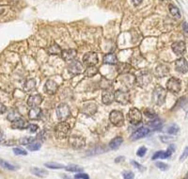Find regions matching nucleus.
I'll list each match as a JSON object with an SVG mask.
<instances>
[{
	"instance_id": "obj_1",
	"label": "nucleus",
	"mask_w": 188,
	"mask_h": 179,
	"mask_svg": "<svg viewBox=\"0 0 188 179\" xmlns=\"http://www.w3.org/2000/svg\"><path fill=\"white\" fill-rule=\"evenodd\" d=\"M166 97V91L162 86L157 85L152 92V101L157 106H162Z\"/></svg>"
},
{
	"instance_id": "obj_2",
	"label": "nucleus",
	"mask_w": 188,
	"mask_h": 179,
	"mask_svg": "<svg viewBox=\"0 0 188 179\" xmlns=\"http://www.w3.org/2000/svg\"><path fill=\"white\" fill-rule=\"evenodd\" d=\"M70 125L66 122H60L55 127V135L58 139L61 140L66 138L70 132Z\"/></svg>"
},
{
	"instance_id": "obj_3",
	"label": "nucleus",
	"mask_w": 188,
	"mask_h": 179,
	"mask_svg": "<svg viewBox=\"0 0 188 179\" xmlns=\"http://www.w3.org/2000/svg\"><path fill=\"white\" fill-rule=\"evenodd\" d=\"M55 114H57V117L59 121H65L71 115L70 106L65 103L59 104L57 107V110H55Z\"/></svg>"
},
{
	"instance_id": "obj_4",
	"label": "nucleus",
	"mask_w": 188,
	"mask_h": 179,
	"mask_svg": "<svg viewBox=\"0 0 188 179\" xmlns=\"http://www.w3.org/2000/svg\"><path fill=\"white\" fill-rule=\"evenodd\" d=\"M109 120L115 126L121 127L124 125V115L120 110H112L109 114Z\"/></svg>"
},
{
	"instance_id": "obj_5",
	"label": "nucleus",
	"mask_w": 188,
	"mask_h": 179,
	"mask_svg": "<svg viewBox=\"0 0 188 179\" xmlns=\"http://www.w3.org/2000/svg\"><path fill=\"white\" fill-rule=\"evenodd\" d=\"M114 100L121 105H127L130 102V94L124 90H117L114 91Z\"/></svg>"
},
{
	"instance_id": "obj_6",
	"label": "nucleus",
	"mask_w": 188,
	"mask_h": 179,
	"mask_svg": "<svg viewBox=\"0 0 188 179\" xmlns=\"http://www.w3.org/2000/svg\"><path fill=\"white\" fill-rule=\"evenodd\" d=\"M166 89L172 94H176L182 90V82L176 77H170L166 82Z\"/></svg>"
},
{
	"instance_id": "obj_7",
	"label": "nucleus",
	"mask_w": 188,
	"mask_h": 179,
	"mask_svg": "<svg viewBox=\"0 0 188 179\" xmlns=\"http://www.w3.org/2000/svg\"><path fill=\"white\" fill-rule=\"evenodd\" d=\"M128 119L132 125H138L142 122V114L136 107H132L128 113Z\"/></svg>"
},
{
	"instance_id": "obj_8",
	"label": "nucleus",
	"mask_w": 188,
	"mask_h": 179,
	"mask_svg": "<svg viewBox=\"0 0 188 179\" xmlns=\"http://www.w3.org/2000/svg\"><path fill=\"white\" fill-rule=\"evenodd\" d=\"M69 144L74 149H81L85 147L86 140L83 137H79V136H71L69 138Z\"/></svg>"
},
{
	"instance_id": "obj_9",
	"label": "nucleus",
	"mask_w": 188,
	"mask_h": 179,
	"mask_svg": "<svg viewBox=\"0 0 188 179\" xmlns=\"http://www.w3.org/2000/svg\"><path fill=\"white\" fill-rule=\"evenodd\" d=\"M68 71L71 75L77 76L84 72V67H83V64L79 60H75V61H73L72 63L69 64Z\"/></svg>"
},
{
	"instance_id": "obj_10",
	"label": "nucleus",
	"mask_w": 188,
	"mask_h": 179,
	"mask_svg": "<svg viewBox=\"0 0 188 179\" xmlns=\"http://www.w3.org/2000/svg\"><path fill=\"white\" fill-rule=\"evenodd\" d=\"M102 100L104 105H110L114 101V91L112 86L109 88L103 89V92L102 94Z\"/></svg>"
},
{
	"instance_id": "obj_11",
	"label": "nucleus",
	"mask_w": 188,
	"mask_h": 179,
	"mask_svg": "<svg viewBox=\"0 0 188 179\" xmlns=\"http://www.w3.org/2000/svg\"><path fill=\"white\" fill-rule=\"evenodd\" d=\"M98 56L95 52H88L85 54L84 58H83V61H84L86 66H93L98 63Z\"/></svg>"
},
{
	"instance_id": "obj_12",
	"label": "nucleus",
	"mask_w": 188,
	"mask_h": 179,
	"mask_svg": "<svg viewBox=\"0 0 188 179\" xmlns=\"http://www.w3.org/2000/svg\"><path fill=\"white\" fill-rule=\"evenodd\" d=\"M97 111V105L93 102H88L82 106L81 112L86 116H92Z\"/></svg>"
},
{
	"instance_id": "obj_13",
	"label": "nucleus",
	"mask_w": 188,
	"mask_h": 179,
	"mask_svg": "<svg viewBox=\"0 0 188 179\" xmlns=\"http://www.w3.org/2000/svg\"><path fill=\"white\" fill-rule=\"evenodd\" d=\"M174 150H175V146L170 145L168 149V151H158L152 156L151 159L152 160H156L158 159H169Z\"/></svg>"
},
{
	"instance_id": "obj_14",
	"label": "nucleus",
	"mask_w": 188,
	"mask_h": 179,
	"mask_svg": "<svg viewBox=\"0 0 188 179\" xmlns=\"http://www.w3.org/2000/svg\"><path fill=\"white\" fill-rule=\"evenodd\" d=\"M150 133V128L149 127H140L139 129H137L136 131H135L133 134L131 135V140H140L144 137H146L147 135H149Z\"/></svg>"
},
{
	"instance_id": "obj_15",
	"label": "nucleus",
	"mask_w": 188,
	"mask_h": 179,
	"mask_svg": "<svg viewBox=\"0 0 188 179\" xmlns=\"http://www.w3.org/2000/svg\"><path fill=\"white\" fill-rule=\"evenodd\" d=\"M169 75V67L166 64H160L154 70V76L158 78L168 76Z\"/></svg>"
},
{
	"instance_id": "obj_16",
	"label": "nucleus",
	"mask_w": 188,
	"mask_h": 179,
	"mask_svg": "<svg viewBox=\"0 0 188 179\" xmlns=\"http://www.w3.org/2000/svg\"><path fill=\"white\" fill-rule=\"evenodd\" d=\"M132 70H134V68L129 63H126V62H118L117 63V72L120 75L130 74Z\"/></svg>"
},
{
	"instance_id": "obj_17",
	"label": "nucleus",
	"mask_w": 188,
	"mask_h": 179,
	"mask_svg": "<svg viewBox=\"0 0 188 179\" xmlns=\"http://www.w3.org/2000/svg\"><path fill=\"white\" fill-rule=\"evenodd\" d=\"M58 89V84L55 83L54 80L49 79V80H47V81L45 82V85H44V91L46 92V94L53 95V94H55V92H57Z\"/></svg>"
},
{
	"instance_id": "obj_18",
	"label": "nucleus",
	"mask_w": 188,
	"mask_h": 179,
	"mask_svg": "<svg viewBox=\"0 0 188 179\" xmlns=\"http://www.w3.org/2000/svg\"><path fill=\"white\" fill-rule=\"evenodd\" d=\"M60 55L65 61H72L75 59L76 55H77V51L75 49H66L62 50Z\"/></svg>"
},
{
	"instance_id": "obj_19",
	"label": "nucleus",
	"mask_w": 188,
	"mask_h": 179,
	"mask_svg": "<svg viewBox=\"0 0 188 179\" xmlns=\"http://www.w3.org/2000/svg\"><path fill=\"white\" fill-rule=\"evenodd\" d=\"M43 96L40 94H34V95H30L27 99V105H28L30 107H34V106H39L41 103H43Z\"/></svg>"
},
{
	"instance_id": "obj_20",
	"label": "nucleus",
	"mask_w": 188,
	"mask_h": 179,
	"mask_svg": "<svg viewBox=\"0 0 188 179\" xmlns=\"http://www.w3.org/2000/svg\"><path fill=\"white\" fill-rule=\"evenodd\" d=\"M172 51L177 55H182L186 50V44L184 42H176L171 45Z\"/></svg>"
},
{
	"instance_id": "obj_21",
	"label": "nucleus",
	"mask_w": 188,
	"mask_h": 179,
	"mask_svg": "<svg viewBox=\"0 0 188 179\" xmlns=\"http://www.w3.org/2000/svg\"><path fill=\"white\" fill-rule=\"evenodd\" d=\"M175 68L180 73L186 74L187 73V60L184 58H181L177 60L175 62Z\"/></svg>"
},
{
	"instance_id": "obj_22",
	"label": "nucleus",
	"mask_w": 188,
	"mask_h": 179,
	"mask_svg": "<svg viewBox=\"0 0 188 179\" xmlns=\"http://www.w3.org/2000/svg\"><path fill=\"white\" fill-rule=\"evenodd\" d=\"M27 125H28V124L22 117L17 118L11 122V127L14 128V129H26Z\"/></svg>"
},
{
	"instance_id": "obj_23",
	"label": "nucleus",
	"mask_w": 188,
	"mask_h": 179,
	"mask_svg": "<svg viewBox=\"0 0 188 179\" xmlns=\"http://www.w3.org/2000/svg\"><path fill=\"white\" fill-rule=\"evenodd\" d=\"M151 81V77L149 74H143L141 76L136 77V82L137 83L138 86H140V87H144V86L148 85Z\"/></svg>"
},
{
	"instance_id": "obj_24",
	"label": "nucleus",
	"mask_w": 188,
	"mask_h": 179,
	"mask_svg": "<svg viewBox=\"0 0 188 179\" xmlns=\"http://www.w3.org/2000/svg\"><path fill=\"white\" fill-rule=\"evenodd\" d=\"M41 114H43V111L40 107L34 106L28 112V118L30 120H40L41 118Z\"/></svg>"
},
{
	"instance_id": "obj_25",
	"label": "nucleus",
	"mask_w": 188,
	"mask_h": 179,
	"mask_svg": "<svg viewBox=\"0 0 188 179\" xmlns=\"http://www.w3.org/2000/svg\"><path fill=\"white\" fill-rule=\"evenodd\" d=\"M147 127L151 128V129H154V130L161 129V128H162V120H160L159 118L156 117V118H154V121L148 122Z\"/></svg>"
},
{
	"instance_id": "obj_26",
	"label": "nucleus",
	"mask_w": 188,
	"mask_h": 179,
	"mask_svg": "<svg viewBox=\"0 0 188 179\" xmlns=\"http://www.w3.org/2000/svg\"><path fill=\"white\" fill-rule=\"evenodd\" d=\"M103 63L110 64V65H115V64L118 63V59L114 54L109 53L103 57Z\"/></svg>"
},
{
	"instance_id": "obj_27",
	"label": "nucleus",
	"mask_w": 188,
	"mask_h": 179,
	"mask_svg": "<svg viewBox=\"0 0 188 179\" xmlns=\"http://www.w3.org/2000/svg\"><path fill=\"white\" fill-rule=\"evenodd\" d=\"M122 142H123V139L121 137H116V138H114L112 140L109 142L108 146H109L110 149L116 150V149H118V148H119L121 145Z\"/></svg>"
},
{
	"instance_id": "obj_28",
	"label": "nucleus",
	"mask_w": 188,
	"mask_h": 179,
	"mask_svg": "<svg viewBox=\"0 0 188 179\" xmlns=\"http://www.w3.org/2000/svg\"><path fill=\"white\" fill-rule=\"evenodd\" d=\"M165 131L168 133V134H170V135H175L177 133H179L180 131V127L179 125H177L176 124H171V125H169L165 127Z\"/></svg>"
},
{
	"instance_id": "obj_29",
	"label": "nucleus",
	"mask_w": 188,
	"mask_h": 179,
	"mask_svg": "<svg viewBox=\"0 0 188 179\" xmlns=\"http://www.w3.org/2000/svg\"><path fill=\"white\" fill-rule=\"evenodd\" d=\"M61 51H62L61 47L57 44H53L49 48L47 49V53L49 55H60Z\"/></svg>"
},
{
	"instance_id": "obj_30",
	"label": "nucleus",
	"mask_w": 188,
	"mask_h": 179,
	"mask_svg": "<svg viewBox=\"0 0 188 179\" xmlns=\"http://www.w3.org/2000/svg\"><path fill=\"white\" fill-rule=\"evenodd\" d=\"M98 72H99L98 68L93 65V66H88V68L86 69V71L84 72V73H85V76L87 77H93L94 76H96L97 74H98Z\"/></svg>"
},
{
	"instance_id": "obj_31",
	"label": "nucleus",
	"mask_w": 188,
	"mask_h": 179,
	"mask_svg": "<svg viewBox=\"0 0 188 179\" xmlns=\"http://www.w3.org/2000/svg\"><path fill=\"white\" fill-rule=\"evenodd\" d=\"M36 88V81L35 79H28L24 85V90L25 91H30Z\"/></svg>"
},
{
	"instance_id": "obj_32",
	"label": "nucleus",
	"mask_w": 188,
	"mask_h": 179,
	"mask_svg": "<svg viewBox=\"0 0 188 179\" xmlns=\"http://www.w3.org/2000/svg\"><path fill=\"white\" fill-rule=\"evenodd\" d=\"M25 146L29 151H38V150H40V148L41 147V143L40 141H36V140H35L34 141L30 142L29 144H27Z\"/></svg>"
},
{
	"instance_id": "obj_33",
	"label": "nucleus",
	"mask_w": 188,
	"mask_h": 179,
	"mask_svg": "<svg viewBox=\"0 0 188 179\" xmlns=\"http://www.w3.org/2000/svg\"><path fill=\"white\" fill-rule=\"evenodd\" d=\"M0 166H1L2 168H5L7 170H10V171H15L17 169L16 166L14 165H12V164L9 163L8 161H6V160H3L0 159Z\"/></svg>"
},
{
	"instance_id": "obj_34",
	"label": "nucleus",
	"mask_w": 188,
	"mask_h": 179,
	"mask_svg": "<svg viewBox=\"0 0 188 179\" xmlns=\"http://www.w3.org/2000/svg\"><path fill=\"white\" fill-rule=\"evenodd\" d=\"M169 12L171 13V15L174 16L175 18H181V12L176 6L170 4L169 5Z\"/></svg>"
},
{
	"instance_id": "obj_35",
	"label": "nucleus",
	"mask_w": 188,
	"mask_h": 179,
	"mask_svg": "<svg viewBox=\"0 0 188 179\" xmlns=\"http://www.w3.org/2000/svg\"><path fill=\"white\" fill-rule=\"evenodd\" d=\"M66 171H73V173H80V171H83V168L78 166V165H74V164H71V165H68L66 167H64Z\"/></svg>"
},
{
	"instance_id": "obj_36",
	"label": "nucleus",
	"mask_w": 188,
	"mask_h": 179,
	"mask_svg": "<svg viewBox=\"0 0 188 179\" xmlns=\"http://www.w3.org/2000/svg\"><path fill=\"white\" fill-rule=\"evenodd\" d=\"M45 167L52 169V170H58V169H64V165H62L60 163H55V162H49L45 163Z\"/></svg>"
},
{
	"instance_id": "obj_37",
	"label": "nucleus",
	"mask_w": 188,
	"mask_h": 179,
	"mask_svg": "<svg viewBox=\"0 0 188 179\" xmlns=\"http://www.w3.org/2000/svg\"><path fill=\"white\" fill-rule=\"evenodd\" d=\"M31 173L34 174L35 175H37L39 177H41L43 176L44 174H47V171L45 170H43V169H39V168H33L31 169Z\"/></svg>"
},
{
	"instance_id": "obj_38",
	"label": "nucleus",
	"mask_w": 188,
	"mask_h": 179,
	"mask_svg": "<svg viewBox=\"0 0 188 179\" xmlns=\"http://www.w3.org/2000/svg\"><path fill=\"white\" fill-rule=\"evenodd\" d=\"M144 114L146 115V117H148L150 119H154V118L157 117L156 112L154 110H152V109H147V110H145Z\"/></svg>"
},
{
	"instance_id": "obj_39",
	"label": "nucleus",
	"mask_w": 188,
	"mask_h": 179,
	"mask_svg": "<svg viewBox=\"0 0 188 179\" xmlns=\"http://www.w3.org/2000/svg\"><path fill=\"white\" fill-rule=\"evenodd\" d=\"M112 86V83H111L108 79H106V78H102L101 80V85L100 87L103 88V89H106V88H109Z\"/></svg>"
},
{
	"instance_id": "obj_40",
	"label": "nucleus",
	"mask_w": 188,
	"mask_h": 179,
	"mask_svg": "<svg viewBox=\"0 0 188 179\" xmlns=\"http://www.w3.org/2000/svg\"><path fill=\"white\" fill-rule=\"evenodd\" d=\"M21 116H20V114L17 112V111H11V112H10L9 113V115H8V120L9 121H10V122H12L13 120H15V119H17V118H20Z\"/></svg>"
},
{
	"instance_id": "obj_41",
	"label": "nucleus",
	"mask_w": 188,
	"mask_h": 179,
	"mask_svg": "<svg viewBox=\"0 0 188 179\" xmlns=\"http://www.w3.org/2000/svg\"><path fill=\"white\" fill-rule=\"evenodd\" d=\"M35 140H36V138H33V137H25V138H23L22 140H20V142L22 143L23 145H27V144H29L30 142L34 141Z\"/></svg>"
},
{
	"instance_id": "obj_42",
	"label": "nucleus",
	"mask_w": 188,
	"mask_h": 179,
	"mask_svg": "<svg viewBox=\"0 0 188 179\" xmlns=\"http://www.w3.org/2000/svg\"><path fill=\"white\" fill-rule=\"evenodd\" d=\"M155 166L157 168H159L160 170H162V171H168L169 168V166L168 165V164H166L164 162H156Z\"/></svg>"
},
{
	"instance_id": "obj_43",
	"label": "nucleus",
	"mask_w": 188,
	"mask_h": 179,
	"mask_svg": "<svg viewBox=\"0 0 188 179\" xmlns=\"http://www.w3.org/2000/svg\"><path fill=\"white\" fill-rule=\"evenodd\" d=\"M13 153H14L16 156H26L27 155L26 151H25L24 149H21V148H14L13 149Z\"/></svg>"
},
{
	"instance_id": "obj_44",
	"label": "nucleus",
	"mask_w": 188,
	"mask_h": 179,
	"mask_svg": "<svg viewBox=\"0 0 188 179\" xmlns=\"http://www.w3.org/2000/svg\"><path fill=\"white\" fill-rule=\"evenodd\" d=\"M146 153H147V148H146L145 146H142V147H140V148H139V149L137 150L136 156L141 157V156H144Z\"/></svg>"
},
{
	"instance_id": "obj_45",
	"label": "nucleus",
	"mask_w": 188,
	"mask_h": 179,
	"mask_svg": "<svg viewBox=\"0 0 188 179\" xmlns=\"http://www.w3.org/2000/svg\"><path fill=\"white\" fill-rule=\"evenodd\" d=\"M122 176L125 179H132L135 177L134 173H132V171H124V173H122Z\"/></svg>"
},
{
	"instance_id": "obj_46",
	"label": "nucleus",
	"mask_w": 188,
	"mask_h": 179,
	"mask_svg": "<svg viewBox=\"0 0 188 179\" xmlns=\"http://www.w3.org/2000/svg\"><path fill=\"white\" fill-rule=\"evenodd\" d=\"M27 129H28L31 133H35L37 132V130L39 129V126L37 125H27Z\"/></svg>"
},
{
	"instance_id": "obj_47",
	"label": "nucleus",
	"mask_w": 188,
	"mask_h": 179,
	"mask_svg": "<svg viewBox=\"0 0 188 179\" xmlns=\"http://www.w3.org/2000/svg\"><path fill=\"white\" fill-rule=\"evenodd\" d=\"M131 164H133V165H134L136 169H138L139 171H145V167H143V166L141 165V164L137 163L136 161L132 160V161H131Z\"/></svg>"
},
{
	"instance_id": "obj_48",
	"label": "nucleus",
	"mask_w": 188,
	"mask_h": 179,
	"mask_svg": "<svg viewBox=\"0 0 188 179\" xmlns=\"http://www.w3.org/2000/svg\"><path fill=\"white\" fill-rule=\"evenodd\" d=\"M88 175L86 174H75L74 175V178L76 179H78V178H82V179H88Z\"/></svg>"
},
{
	"instance_id": "obj_49",
	"label": "nucleus",
	"mask_w": 188,
	"mask_h": 179,
	"mask_svg": "<svg viewBox=\"0 0 188 179\" xmlns=\"http://www.w3.org/2000/svg\"><path fill=\"white\" fill-rule=\"evenodd\" d=\"M7 111V107L5 105H3L2 103H0V114H4Z\"/></svg>"
},
{
	"instance_id": "obj_50",
	"label": "nucleus",
	"mask_w": 188,
	"mask_h": 179,
	"mask_svg": "<svg viewBox=\"0 0 188 179\" xmlns=\"http://www.w3.org/2000/svg\"><path fill=\"white\" fill-rule=\"evenodd\" d=\"M187 150H188V148H187V147H185L184 151V154L182 155V156L180 157V160H181V161H184V159H186V156H187Z\"/></svg>"
},
{
	"instance_id": "obj_51",
	"label": "nucleus",
	"mask_w": 188,
	"mask_h": 179,
	"mask_svg": "<svg viewBox=\"0 0 188 179\" xmlns=\"http://www.w3.org/2000/svg\"><path fill=\"white\" fill-rule=\"evenodd\" d=\"M161 140H163V141H165V142H166V141H171V140H174V139H170V137L169 138V137H161Z\"/></svg>"
},
{
	"instance_id": "obj_52",
	"label": "nucleus",
	"mask_w": 188,
	"mask_h": 179,
	"mask_svg": "<svg viewBox=\"0 0 188 179\" xmlns=\"http://www.w3.org/2000/svg\"><path fill=\"white\" fill-rule=\"evenodd\" d=\"M132 1H133V3L136 5V6H137V5H139L141 2H142V0H132Z\"/></svg>"
},
{
	"instance_id": "obj_53",
	"label": "nucleus",
	"mask_w": 188,
	"mask_h": 179,
	"mask_svg": "<svg viewBox=\"0 0 188 179\" xmlns=\"http://www.w3.org/2000/svg\"><path fill=\"white\" fill-rule=\"evenodd\" d=\"M183 28H184V32H185V33H187V23H186V22L183 23Z\"/></svg>"
},
{
	"instance_id": "obj_54",
	"label": "nucleus",
	"mask_w": 188,
	"mask_h": 179,
	"mask_svg": "<svg viewBox=\"0 0 188 179\" xmlns=\"http://www.w3.org/2000/svg\"><path fill=\"white\" fill-rule=\"evenodd\" d=\"M121 159H124V157H123V156L117 157V159H115V161H116V162H121Z\"/></svg>"
},
{
	"instance_id": "obj_55",
	"label": "nucleus",
	"mask_w": 188,
	"mask_h": 179,
	"mask_svg": "<svg viewBox=\"0 0 188 179\" xmlns=\"http://www.w3.org/2000/svg\"><path fill=\"white\" fill-rule=\"evenodd\" d=\"M3 140H4V134L0 131V141H3Z\"/></svg>"
},
{
	"instance_id": "obj_56",
	"label": "nucleus",
	"mask_w": 188,
	"mask_h": 179,
	"mask_svg": "<svg viewBox=\"0 0 188 179\" xmlns=\"http://www.w3.org/2000/svg\"><path fill=\"white\" fill-rule=\"evenodd\" d=\"M4 11H5V7L4 6H0V14L3 13Z\"/></svg>"
}]
</instances>
